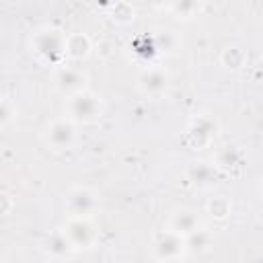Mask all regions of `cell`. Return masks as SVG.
I'll return each instance as SVG.
<instances>
[{
    "instance_id": "6da1fadb",
    "label": "cell",
    "mask_w": 263,
    "mask_h": 263,
    "mask_svg": "<svg viewBox=\"0 0 263 263\" xmlns=\"http://www.w3.org/2000/svg\"><path fill=\"white\" fill-rule=\"evenodd\" d=\"M50 140L56 146H68L72 140V127L68 123H56L50 132Z\"/></svg>"
},
{
    "instance_id": "7a4b0ae2",
    "label": "cell",
    "mask_w": 263,
    "mask_h": 263,
    "mask_svg": "<svg viewBox=\"0 0 263 263\" xmlns=\"http://www.w3.org/2000/svg\"><path fill=\"white\" fill-rule=\"evenodd\" d=\"M95 109H97V103H95V99L93 97H86V95H82V97H78V99H74V113L76 115H84V117H89V115H93L95 113Z\"/></svg>"
},
{
    "instance_id": "3957f363",
    "label": "cell",
    "mask_w": 263,
    "mask_h": 263,
    "mask_svg": "<svg viewBox=\"0 0 263 263\" xmlns=\"http://www.w3.org/2000/svg\"><path fill=\"white\" fill-rule=\"evenodd\" d=\"M144 86L150 91H161L165 86V76L161 72H148L144 76Z\"/></svg>"
},
{
    "instance_id": "277c9868",
    "label": "cell",
    "mask_w": 263,
    "mask_h": 263,
    "mask_svg": "<svg viewBox=\"0 0 263 263\" xmlns=\"http://www.w3.org/2000/svg\"><path fill=\"white\" fill-rule=\"evenodd\" d=\"M193 218L191 216H187V214H181V216H177V220H175V224L179 226V228H183V230H191L193 228Z\"/></svg>"
}]
</instances>
